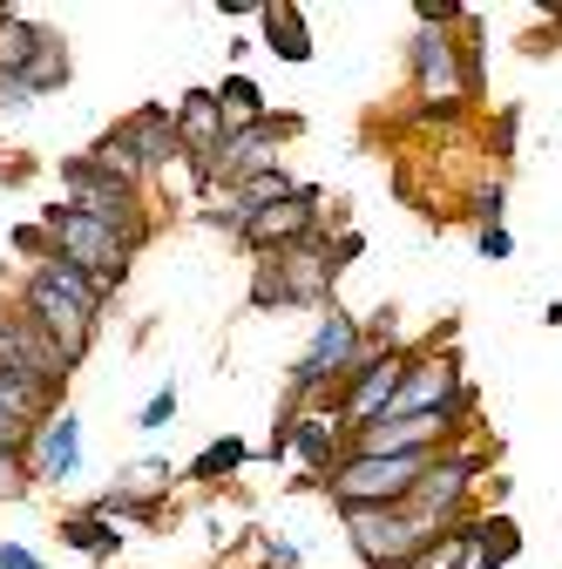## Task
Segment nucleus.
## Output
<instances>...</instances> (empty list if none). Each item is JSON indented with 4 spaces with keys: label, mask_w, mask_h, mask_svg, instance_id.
<instances>
[{
    "label": "nucleus",
    "mask_w": 562,
    "mask_h": 569,
    "mask_svg": "<svg viewBox=\"0 0 562 569\" xmlns=\"http://www.w3.org/2000/svg\"><path fill=\"white\" fill-rule=\"evenodd\" d=\"M28 312H34V326L61 352H82L89 346V326L102 312V284L89 271H76L68 258H41V271L28 278Z\"/></svg>",
    "instance_id": "1"
},
{
    "label": "nucleus",
    "mask_w": 562,
    "mask_h": 569,
    "mask_svg": "<svg viewBox=\"0 0 562 569\" xmlns=\"http://www.w3.org/2000/svg\"><path fill=\"white\" fill-rule=\"evenodd\" d=\"M441 455H345L332 468L339 509H400Z\"/></svg>",
    "instance_id": "2"
},
{
    "label": "nucleus",
    "mask_w": 562,
    "mask_h": 569,
    "mask_svg": "<svg viewBox=\"0 0 562 569\" xmlns=\"http://www.w3.org/2000/svg\"><path fill=\"white\" fill-rule=\"evenodd\" d=\"M48 238H54V258H68L76 271H89L102 292L109 284H122L129 271V231L102 224V218H82V210H48Z\"/></svg>",
    "instance_id": "3"
},
{
    "label": "nucleus",
    "mask_w": 562,
    "mask_h": 569,
    "mask_svg": "<svg viewBox=\"0 0 562 569\" xmlns=\"http://www.w3.org/2000/svg\"><path fill=\"white\" fill-rule=\"evenodd\" d=\"M345 529H353V542H360V556L373 569H407L434 542V529L420 516H407V509H345Z\"/></svg>",
    "instance_id": "4"
},
{
    "label": "nucleus",
    "mask_w": 562,
    "mask_h": 569,
    "mask_svg": "<svg viewBox=\"0 0 562 569\" xmlns=\"http://www.w3.org/2000/svg\"><path fill=\"white\" fill-rule=\"evenodd\" d=\"M373 360H380V352L360 346V326H353V319H325L319 339H312V352L292 367V393H312V387H325V380H353V373L373 367Z\"/></svg>",
    "instance_id": "5"
},
{
    "label": "nucleus",
    "mask_w": 562,
    "mask_h": 569,
    "mask_svg": "<svg viewBox=\"0 0 562 569\" xmlns=\"http://www.w3.org/2000/svg\"><path fill=\"white\" fill-rule=\"evenodd\" d=\"M413 82H420V109H428V116L461 109L468 76H461V54H454L448 28H420V41H413Z\"/></svg>",
    "instance_id": "6"
},
{
    "label": "nucleus",
    "mask_w": 562,
    "mask_h": 569,
    "mask_svg": "<svg viewBox=\"0 0 562 569\" xmlns=\"http://www.w3.org/2000/svg\"><path fill=\"white\" fill-rule=\"evenodd\" d=\"M461 407V380H454V360L448 352H428V360H407L400 373V393L380 420H407V413H454Z\"/></svg>",
    "instance_id": "7"
},
{
    "label": "nucleus",
    "mask_w": 562,
    "mask_h": 569,
    "mask_svg": "<svg viewBox=\"0 0 562 569\" xmlns=\"http://www.w3.org/2000/svg\"><path fill=\"white\" fill-rule=\"evenodd\" d=\"M0 373L8 380H34V387H61V373H68V352L28 319V326H0Z\"/></svg>",
    "instance_id": "8"
},
{
    "label": "nucleus",
    "mask_w": 562,
    "mask_h": 569,
    "mask_svg": "<svg viewBox=\"0 0 562 569\" xmlns=\"http://www.w3.org/2000/svg\"><path fill=\"white\" fill-rule=\"evenodd\" d=\"M61 183H68V210H82V218H102V224H116V231L136 238V224H129V218H136V197H129L122 183H109V177L89 170L82 157L61 170Z\"/></svg>",
    "instance_id": "9"
},
{
    "label": "nucleus",
    "mask_w": 562,
    "mask_h": 569,
    "mask_svg": "<svg viewBox=\"0 0 562 569\" xmlns=\"http://www.w3.org/2000/svg\"><path fill=\"white\" fill-rule=\"evenodd\" d=\"M285 129H299V122H258V129H244V136H224V142H218V157H210L197 177L244 183V177H258V170H278V163H271V142L285 136Z\"/></svg>",
    "instance_id": "10"
},
{
    "label": "nucleus",
    "mask_w": 562,
    "mask_h": 569,
    "mask_svg": "<svg viewBox=\"0 0 562 569\" xmlns=\"http://www.w3.org/2000/svg\"><path fill=\"white\" fill-rule=\"evenodd\" d=\"M312 210H319V197H312V190H292L285 203L258 210L244 238H251L258 251H299V244H312Z\"/></svg>",
    "instance_id": "11"
},
{
    "label": "nucleus",
    "mask_w": 562,
    "mask_h": 569,
    "mask_svg": "<svg viewBox=\"0 0 562 569\" xmlns=\"http://www.w3.org/2000/svg\"><path fill=\"white\" fill-rule=\"evenodd\" d=\"M400 373H407V360H400V352H380L373 367H360V373H353V387H345V420H353V427H373V420L393 407V393H400Z\"/></svg>",
    "instance_id": "12"
},
{
    "label": "nucleus",
    "mask_w": 562,
    "mask_h": 569,
    "mask_svg": "<svg viewBox=\"0 0 562 569\" xmlns=\"http://www.w3.org/2000/svg\"><path fill=\"white\" fill-rule=\"evenodd\" d=\"M76 435H82V427L68 420V413H54L41 435H34V475L41 481H68V475H76V461H82V441Z\"/></svg>",
    "instance_id": "13"
},
{
    "label": "nucleus",
    "mask_w": 562,
    "mask_h": 569,
    "mask_svg": "<svg viewBox=\"0 0 562 569\" xmlns=\"http://www.w3.org/2000/svg\"><path fill=\"white\" fill-rule=\"evenodd\" d=\"M170 116H177L183 142H197V150L218 157V142H224V102H218V89H190L183 109H170Z\"/></svg>",
    "instance_id": "14"
},
{
    "label": "nucleus",
    "mask_w": 562,
    "mask_h": 569,
    "mask_svg": "<svg viewBox=\"0 0 562 569\" xmlns=\"http://www.w3.org/2000/svg\"><path fill=\"white\" fill-rule=\"evenodd\" d=\"M163 481H170V468H163V461H136V468L116 481V495L102 502V516H122V509H129V516H143L157 495H163Z\"/></svg>",
    "instance_id": "15"
},
{
    "label": "nucleus",
    "mask_w": 562,
    "mask_h": 569,
    "mask_svg": "<svg viewBox=\"0 0 562 569\" xmlns=\"http://www.w3.org/2000/svg\"><path fill=\"white\" fill-rule=\"evenodd\" d=\"M129 142L143 150V163H177L183 157V136H177V116L170 109H143L129 122Z\"/></svg>",
    "instance_id": "16"
},
{
    "label": "nucleus",
    "mask_w": 562,
    "mask_h": 569,
    "mask_svg": "<svg viewBox=\"0 0 562 569\" xmlns=\"http://www.w3.org/2000/svg\"><path fill=\"white\" fill-rule=\"evenodd\" d=\"M82 163H89V170H102V177H109V183H122V190H136V177H143V150L129 142V129L102 136V142H96V150H89Z\"/></svg>",
    "instance_id": "17"
},
{
    "label": "nucleus",
    "mask_w": 562,
    "mask_h": 569,
    "mask_svg": "<svg viewBox=\"0 0 562 569\" xmlns=\"http://www.w3.org/2000/svg\"><path fill=\"white\" fill-rule=\"evenodd\" d=\"M41 41H48V28H28V21H14V14H0V76L21 82L28 61L41 54Z\"/></svg>",
    "instance_id": "18"
},
{
    "label": "nucleus",
    "mask_w": 562,
    "mask_h": 569,
    "mask_svg": "<svg viewBox=\"0 0 562 569\" xmlns=\"http://www.w3.org/2000/svg\"><path fill=\"white\" fill-rule=\"evenodd\" d=\"M218 102H224V136H244V129L264 122V96H258V82H244V76H231V82L218 89Z\"/></svg>",
    "instance_id": "19"
},
{
    "label": "nucleus",
    "mask_w": 562,
    "mask_h": 569,
    "mask_svg": "<svg viewBox=\"0 0 562 569\" xmlns=\"http://www.w3.org/2000/svg\"><path fill=\"white\" fill-rule=\"evenodd\" d=\"M264 41H271L278 61H305L312 54V34H305V21L292 8H264Z\"/></svg>",
    "instance_id": "20"
},
{
    "label": "nucleus",
    "mask_w": 562,
    "mask_h": 569,
    "mask_svg": "<svg viewBox=\"0 0 562 569\" xmlns=\"http://www.w3.org/2000/svg\"><path fill=\"white\" fill-rule=\"evenodd\" d=\"M21 82H28V96H41V89H61V82H68V48H61L54 34L41 41V54L28 61V76H21Z\"/></svg>",
    "instance_id": "21"
},
{
    "label": "nucleus",
    "mask_w": 562,
    "mask_h": 569,
    "mask_svg": "<svg viewBox=\"0 0 562 569\" xmlns=\"http://www.w3.org/2000/svg\"><path fill=\"white\" fill-rule=\"evenodd\" d=\"M231 468H244V441H218V448H203V455L190 461V481H218V475H231Z\"/></svg>",
    "instance_id": "22"
},
{
    "label": "nucleus",
    "mask_w": 562,
    "mask_h": 569,
    "mask_svg": "<svg viewBox=\"0 0 562 569\" xmlns=\"http://www.w3.org/2000/svg\"><path fill=\"white\" fill-rule=\"evenodd\" d=\"M68 542H76L82 556H116L122 536H116L109 522H96V516H76V522H68Z\"/></svg>",
    "instance_id": "23"
},
{
    "label": "nucleus",
    "mask_w": 562,
    "mask_h": 569,
    "mask_svg": "<svg viewBox=\"0 0 562 569\" xmlns=\"http://www.w3.org/2000/svg\"><path fill=\"white\" fill-rule=\"evenodd\" d=\"M474 536H481V549H488V562H509V556L522 549V536H515V522H502V516H488V522H481Z\"/></svg>",
    "instance_id": "24"
},
{
    "label": "nucleus",
    "mask_w": 562,
    "mask_h": 569,
    "mask_svg": "<svg viewBox=\"0 0 562 569\" xmlns=\"http://www.w3.org/2000/svg\"><path fill=\"white\" fill-rule=\"evenodd\" d=\"M0 495H21V455L0 448Z\"/></svg>",
    "instance_id": "25"
},
{
    "label": "nucleus",
    "mask_w": 562,
    "mask_h": 569,
    "mask_svg": "<svg viewBox=\"0 0 562 569\" xmlns=\"http://www.w3.org/2000/svg\"><path fill=\"white\" fill-rule=\"evenodd\" d=\"M170 413H177V393H170V387H163V393H157V400H150V407H143V427H163V420H170Z\"/></svg>",
    "instance_id": "26"
},
{
    "label": "nucleus",
    "mask_w": 562,
    "mask_h": 569,
    "mask_svg": "<svg viewBox=\"0 0 562 569\" xmlns=\"http://www.w3.org/2000/svg\"><path fill=\"white\" fill-rule=\"evenodd\" d=\"M481 251H488V258H509V231L488 224V231H481Z\"/></svg>",
    "instance_id": "27"
},
{
    "label": "nucleus",
    "mask_w": 562,
    "mask_h": 569,
    "mask_svg": "<svg viewBox=\"0 0 562 569\" xmlns=\"http://www.w3.org/2000/svg\"><path fill=\"white\" fill-rule=\"evenodd\" d=\"M0 569H41V562H34L21 542H8V549H0Z\"/></svg>",
    "instance_id": "28"
},
{
    "label": "nucleus",
    "mask_w": 562,
    "mask_h": 569,
    "mask_svg": "<svg viewBox=\"0 0 562 569\" xmlns=\"http://www.w3.org/2000/svg\"><path fill=\"white\" fill-rule=\"evenodd\" d=\"M264 569H299V549H264Z\"/></svg>",
    "instance_id": "29"
},
{
    "label": "nucleus",
    "mask_w": 562,
    "mask_h": 569,
    "mask_svg": "<svg viewBox=\"0 0 562 569\" xmlns=\"http://www.w3.org/2000/svg\"><path fill=\"white\" fill-rule=\"evenodd\" d=\"M0 448H8V441H0Z\"/></svg>",
    "instance_id": "30"
}]
</instances>
